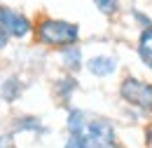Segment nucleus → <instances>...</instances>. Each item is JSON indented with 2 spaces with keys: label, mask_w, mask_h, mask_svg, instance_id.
<instances>
[{
  "label": "nucleus",
  "mask_w": 152,
  "mask_h": 148,
  "mask_svg": "<svg viewBox=\"0 0 152 148\" xmlns=\"http://www.w3.org/2000/svg\"><path fill=\"white\" fill-rule=\"evenodd\" d=\"M35 40L45 47H68L80 42V26L66 19H42L35 26Z\"/></svg>",
  "instance_id": "1"
},
{
  "label": "nucleus",
  "mask_w": 152,
  "mask_h": 148,
  "mask_svg": "<svg viewBox=\"0 0 152 148\" xmlns=\"http://www.w3.org/2000/svg\"><path fill=\"white\" fill-rule=\"evenodd\" d=\"M119 96L124 99V104H129L138 111H152V85L143 82L138 78H124L119 85Z\"/></svg>",
  "instance_id": "2"
},
{
  "label": "nucleus",
  "mask_w": 152,
  "mask_h": 148,
  "mask_svg": "<svg viewBox=\"0 0 152 148\" xmlns=\"http://www.w3.org/2000/svg\"><path fill=\"white\" fill-rule=\"evenodd\" d=\"M0 31L10 40H23L33 33V21L10 5H0Z\"/></svg>",
  "instance_id": "3"
},
{
  "label": "nucleus",
  "mask_w": 152,
  "mask_h": 148,
  "mask_svg": "<svg viewBox=\"0 0 152 148\" xmlns=\"http://www.w3.org/2000/svg\"><path fill=\"white\" fill-rule=\"evenodd\" d=\"M84 136H87L96 148H115L117 146L115 127H113V122L105 120V118H94V120H89Z\"/></svg>",
  "instance_id": "4"
},
{
  "label": "nucleus",
  "mask_w": 152,
  "mask_h": 148,
  "mask_svg": "<svg viewBox=\"0 0 152 148\" xmlns=\"http://www.w3.org/2000/svg\"><path fill=\"white\" fill-rule=\"evenodd\" d=\"M87 71L96 78H108L117 71V59L110 54H96L87 61Z\"/></svg>",
  "instance_id": "5"
},
{
  "label": "nucleus",
  "mask_w": 152,
  "mask_h": 148,
  "mask_svg": "<svg viewBox=\"0 0 152 148\" xmlns=\"http://www.w3.org/2000/svg\"><path fill=\"white\" fill-rule=\"evenodd\" d=\"M61 64L66 71L77 73L82 66H84V56H82V47L80 45H68V47H61Z\"/></svg>",
  "instance_id": "6"
},
{
  "label": "nucleus",
  "mask_w": 152,
  "mask_h": 148,
  "mask_svg": "<svg viewBox=\"0 0 152 148\" xmlns=\"http://www.w3.org/2000/svg\"><path fill=\"white\" fill-rule=\"evenodd\" d=\"M87 122H89V118H87V113L82 111V108H70V111H68L66 127H68V134H70V136H84Z\"/></svg>",
  "instance_id": "7"
},
{
  "label": "nucleus",
  "mask_w": 152,
  "mask_h": 148,
  "mask_svg": "<svg viewBox=\"0 0 152 148\" xmlns=\"http://www.w3.org/2000/svg\"><path fill=\"white\" fill-rule=\"evenodd\" d=\"M138 56L152 71V26L150 28H143V33L138 38Z\"/></svg>",
  "instance_id": "8"
},
{
  "label": "nucleus",
  "mask_w": 152,
  "mask_h": 148,
  "mask_svg": "<svg viewBox=\"0 0 152 148\" xmlns=\"http://www.w3.org/2000/svg\"><path fill=\"white\" fill-rule=\"evenodd\" d=\"M21 92H23V85H21L19 78H7L5 82H2V87H0V96L5 99V101H17L21 96Z\"/></svg>",
  "instance_id": "9"
},
{
  "label": "nucleus",
  "mask_w": 152,
  "mask_h": 148,
  "mask_svg": "<svg viewBox=\"0 0 152 148\" xmlns=\"http://www.w3.org/2000/svg\"><path fill=\"white\" fill-rule=\"evenodd\" d=\"M54 90H56V96H58V99L68 101V99L73 96V92L77 90V80L73 78V75H68V78H58L56 85H54Z\"/></svg>",
  "instance_id": "10"
},
{
  "label": "nucleus",
  "mask_w": 152,
  "mask_h": 148,
  "mask_svg": "<svg viewBox=\"0 0 152 148\" xmlns=\"http://www.w3.org/2000/svg\"><path fill=\"white\" fill-rule=\"evenodd\" d=\"M17 130L19 132H35V134H42V132H47V127L40 122L38 118H33V115H23L19 120V125H17Z\"/></svg>",
  "instance_id": "11"
},
{
  "label": "nucleus",
  "mask_w": 152,
  "mask_h": 148,
  "mask_svg": "<svg viewBox=\"0 0 152 148\" xmlns=\"http://www.w3.org/2000/svg\"><path fill=\"white\" fill-rule=\"evenodd\" d=\"M96 10L101 12V14H105V17H113L119 12V0H94Z\"/></svg>",
  "instance_id": "12"
},
{
  "label": "nucleus",
  "mask_w": 152,
  "mask_h": 148,
  "mask_svg": "<svg viewBox=\"0 0 152 148\" xmlns=\"http://www.w3.org/2000/svg\"><path fill=\"white\" fill-rule=\"evenodd\" d=\"M66 148H96V146L87 139V136H68Z\"/></svg>",
  "instance_id": "13"
},
{
  "label": "nucleus",
  "mask_w": 152,
  "mask_h": 148,
  "mask_svg": "<svg viewBox=\"0 0 152 148\" xmlns=\"http://www.w3.org/2000/svg\"><path fill=\"white\" fill-rule=\"evenodd\" d=\"M133 19L138 21V26H143V28H150L152 26V19L145 14V12H140V10H133Z\"/></svg>",
  "instance_id": "14"
},
{
  "label": "nucleus",
  "mask_w": 152,
  "mask_h": 148,
  "mask_svg": "<svg viewBox=\"0 0 152 148\" xmlns=\"http://www.w3.org/2000/svg\"><path fill=\"white\" fill-rule=\"evenodd\" d=\"M0 148H12V136L10 134H2L0 136Z\"/></svg>",
  "instance_id": "15"
},
{
  "label": "nucleus",
  "mask_w": 152,
  "mask_h": 148,
  "mask_svg": "<svg viewBox=\"0 0 152 148\" xmlns=\"http://www.w3.org/2000/svg\"><path fill=\"white\" fill-rule=\"evenodd\" d=\"M7 45H10V38H7L5 33H2V31H0V50H5Z\"/></svg>",
  "instance_id": "16"
},
{
  "label": "nucleus",
  "mask_w": 152,
  "mask_h": 148,
  "mask_svg": "<svg viewBox=\"0 0 152 148\" xmlns=\"http://www.w3.org/2000/svg\"><path fill=\"white\" fill-rule=\"evenodd\" d=\"M148 146H152V125L148 127Z\"/></svg>",
  "instance_id": "17"
}]
</instances>
